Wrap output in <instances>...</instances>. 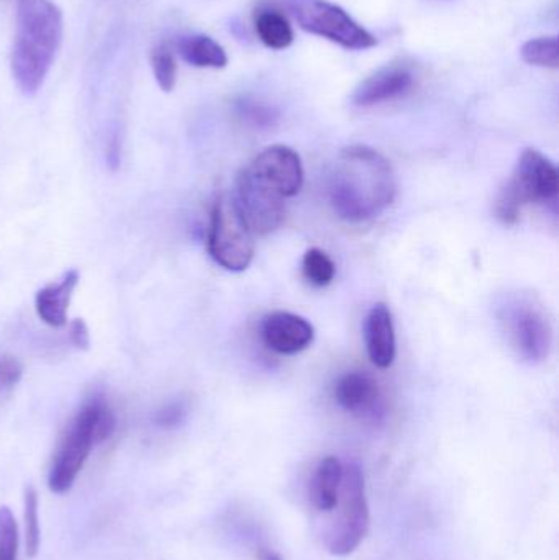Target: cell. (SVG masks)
<instances>
[{"label":"cell","instance_id":"6da1fadb","mask_svg":"<svg viewBox=\"0 0 559 560\" xmlns=\"http://www.w3.org/2000/svg\"><path fill=\"white\" fill-rule=\"evenodd\" d=\"M397 179L393 164L374 148H345L328 177V200L338 219L368 222L381 215L396 199Z\"/></svg>","mask_w":559,"mask_h":560},{"label":"cell","instance_id":"7a4b0ae2","mask_svg":"<svg viewBox=\"0 0 559 560\" xmlns=\"http://www.w3.org/2000/svg\"><path fill=\"white\" fill-rule=\"evenodd\" d=\"M62 32V12L53 0H19L10 69L22 94H38L45 84L61 46Z\"/></svg>","mask_w":559,"mask_h":560},{"label":"cell","instance_id":"3957f363","mask_svg":"<svg viewBox=\"0 0 559 560\" xmlns=\"http://www.w3.org/2000/svg\"><path fill=\"white\" fill-rule=\"evenodd\" d=\"M115 428L117 418L108 401L101 395L89 398L72 418L56 447L48 472L49 490L56 495L69 492L88 463L92 447L110 440Z\"/></svg>","mask_w":559,"mask_h":560},{"label":"cell","instance_id":"277c9868","mask_svg":"<svg viewBox=\"0 0 559 560\" xmlns=\"http://www.w3.org/2000/svg\"><path fill=\"white\" fill-rule=\"evenodd\" d=\"M559 176L557 166L537 150H525L511 180L496 200V213L505 225H514L522 210L531 203H557Z\"/></svg>","mask_w":559,"mask_h":560},{"label":"cell","instance_id":"5b68a950","mask_svg":"<svg viewBox=\"0 0 559 560\" xmlns=\"http://www.w3.org/2000/svg\"><path fill=\"white\" fill-rule=\"evenodd\" d=\"M370 525V503L363 470L358 464L345 463L340 499L324 532L325 548L338 558L350 556L366 538Z\"/></svg>","mask_w":559,"mask_h":560},{"label":"cell","instance_id":"8992f818","mask_svg":"<svg viewBox=\"0 0 559 560\" xmlns=\"http://www.w3.org/2000/svg\"><path fill=\"white\" fill-rule=\"evenodd\" d=\"M499 323L519 359L540 364L550 354L554 331L544 306L525 293H512L499 305Z\"/></svg>","mask_w":559,"mask_h":560},{"label":"cell","instance_id":"52a82bcc","mask_svg":"<svg viewBox=\"0 0 559 560\" xmlns=\"http://www.w3.org/2000/svg\"><path fill=\"white\" fill-rule=\"evenodd\" d=\"M299 23L302 30L337 43L345 49H370L376 36L368 32L347 10L328 0H272Z\"/></svg>","mask_w":559,"mask_h":560},{"label":"cell","instance_id":"ba28073f","mask_svg":"<svg viewBox=\"0 0 559 560\" xmlns=\"http://www.w3.org/2000/svg\"><path fill=\"white\" fill-rule=\"evenodd\" d=\"M209 255L220 268L243 272L255 256V235L246 225L235 197L223 194L213 203L210 215Z\"/></svg>","mask_w":559,"mask_h":560},{"label":"cell","instance_id":"9c48e42d","mask_svg":"<svg viewBox=\"0 0 559 560\" xmlns=\"http://www.w3.org/2000/svg\"><path fill=\"white\" fill-rule=\"evenodd\" d=\"M233 197L253 235H269L281 226L286 215L284 197L253 176L248 167L240 173Z\"/></svg>","mask_w":559,"mask_h":560},{"label":"cell","instance_id":"30bf717a","mask_svg":"<svg viewBox=\"0 0 559 560\" xmlns=\"http://www.w3.org/2000/svg\"><path fill=\"white\" fill-rule=\"evenodd\" d=\"M246 167L284 199L298 196L304 184L301 156L286 144L265 148Z\"/></svg>","mask_w":559,"mask_h":560},{"label":"cell","instance_id":"8fae6325","mask_svg":"<svg viewBox=\"0 0 559 560\" xmlns=\"http://www.w3.org/2000/svg\"><path fill=\"white\" fill-rule=\"evenodd\" d=\"M261 338L269 349L279 354L292 355L305 351L314 342V326L289 312H272L263 318Z\"/></svg>","mask_w":559,"mask_h":560},{"label":"cell","instance_id":"7c38bea8","mask_svg":"<svg viewBox=\"0 0 559 560\" xmlns=\"http://www.w3.org/2000/svg\"><path fill=\"white\" fill-rule=\"evenodd\" d=\"M414 72L404 65H389L368 75L351 95L357 107H374L404 97L412 91Z\"/></svg>","mask_w":559,"mask_h":560},{"label":"cell","instance_id":"4fadbf2b","mask_svg":"<svg viewBox=\"0 0 559 560\" xmlns=\"http://www.w3.org/2000/svg\"><path fill=\"white\" fill-rule=\"evenodd\" d=\"M368 355L376 368L389 369L396 359V329L393 313L384 303H376L364 322Z\"/></svg>","mask_w":559,"mask_h":560},{"label":"cell","instance_id":"5bb4252c","mask_svg":"<svg viewBox=\"0 0 559 560\" xmlns=\"http://www.w3.org/2000/svg\"><path fill=\"white\" fill-rule=\"evenodd\" d=\"M335 401L348 413L373 415L380 405L377 382L366 372H347L335 384Z\"/></svg>","mask_w":559,"mask_h":560},{"label":"cell","instance_id":"9a60e30c","mask_svg":"<svg viewBox=\"0 0 559 560\" xmlns=\"http://www.w3.org/2000/svg\"><path fill=\"white\" fill-rule=\"evenodd\" d=\"M345 463L338 457L327 456L315 466L308 480V502L322 515H330L340 499L343 486Z\"/></svg>","mask_w":559,"mask_h":560},{"label":"cell","instance_id":"2e32d148","mask_svg":"<svg viewBox=\"0 0 559 560\" xmlns=\"http://www.w3.org/2000/svg\"><path fill=\"white\" fill-rule=\"evenodd\" d=\"M79 283V271L71 269L56 283L43 287L35 295L36 315L51 328H62L68 323L69 303Z\"/></svg>","mask_w":559,"mask_h":560},{"label":"cell","instance_id":"e0dca14e","mask_svg":"<svg viewBox=\"0 0 559 560\" xmlns=\"http://www.w3.org/2000/svg\"><path fill=\"white\" fill-rule=\"evenodd\" d=\"M177 52L194 68L222 69L229 65L225 49L207 35L183 36L177 42Z\"/></svg>","mask_w":559,"mask_h":560},{"label":"cell","instance_id":"ac0fdd59","mask_svg":"<svg viewBox=\"0 0 559 560\" xmlns=\"http://www.w3.org/2000/svg\"><path fill=\"white\" fill-rule=\"evenodd\" d=\"M255 30L259 39L271 49H286L294 42V30L288 16L271 7L256 10Z\"/></svg>","mask_w":559,"mask_h":560},{"label":"cell","instance_id":"d6986e66","mask_svg":"<svg viewBox=\"0 0 559 560\" xmlns=\"http://www.w3.org/2000/svg\"><path fill=\"white\" fill-rule=\"evenodd\" d=\"M522 59L537 68H559V46L557 36H538L528 39L521 48Z\"/></svg>","mask_w":559,"mask_h":560},{"label":"cell","instance_id":"ffe728a7","mask_svg":"<svg viewBox=\"0 0 559 560\" xmlns=\"http://www.w3.org/2000/svg\"><path fill=\"white\" fill-rule=\"evenodd\" d=\"M150 62L161 91L173 92L177 82V62L171 46L166 43L154 46L150 55Z\"/></svg>","mask_w":559,"mask_h":560},{"label":"cell","instance_id":"44dd1931","mask_svg":"<svg viewBox=\"0 0 559 560\" xmlns=\"http://www.w3.org/2000/svg\"><path fill=\"white\" fill-rule=\"evenodd\" d=\"M25 548L28 558H36L42 546V528H39V500L35 487H26L25 499Z\"/></svg>","mask_w":559,"mask_h":560},{"label":"cell","instance_id":"7402d4cb","mask_svg":"<svg viewBox=\"0 0 559 560\" xmlns=\"http://www.w3.org/2000/svg\"><path fill=\"white\" fill-rule=\"evenodd\" d=\"M302 272L312 285L327 287L335 279L337 268L327 253L318 248H311L302 259Z\"/></svg>","mask_w":559,"mask_h":560},{"label":"cell","instance_id":"603a6c76","mask_svg":"<svg viewBox=\"0 0 559 560\" xmlns=\"http://www.w3.org/2000/svg\"><path fill=\"white\" fill-rule=\"evenodd\" d=\"M19 539V525L12 510L0 506V560H16Z\"/></svg>","mask_w":559,"mask_h":560},{"label":"cell","instance_id":"cb8c5ba5","mask_svg":"<svg viewBox=\"0 0 559 560\" xmlns=\"http://www.w3.org/2000/svg\"><path fill=\"white\" fill-rule=\"evenodd\" d=\"M238 114L240 117L245 118L246 121L256 125V127H268V125H272V121L276 120V114L271 108L256 104V102H240Z\"/></svg>","mask_w":559,"mask_h":560},{"label":"cell","instance_id":"d4e9b609","mask_svg":"<svg viewBox=\"0 0 559 560\" xmlns=\"http://www.w3.org/2000/svg\"><path fill=\"white\" fill-rule=\"evenodd\" d=\"M23 375L19 359L9 354H0V390L15 387Z\"/></svg>","mask_w":559,"mask_h":560},{"label":"cell","instance_id":"484cf974","mask_svg":"<svg viewBox=\"0 0 559 560\" xmlns=\"http://www.w3.org/2000/svg\"><path fill=\"white\" fill-rule=\"evenodd\" d=\"M187 410L184 404L180 401H173V404L164 405L156 417H154V423L164 430H173V428L179 427L184 420H186Z\"/></svg>","mask_w":559,"mask_h":560},{"label":"cell","instance_id":"4316f807","mask_svg":"<svg viewBox=\"0 0 559 560\" xmlns=\"http://www.w3.org/2000/svg\"><path fill=\"white\" fill-rule=\"evenodd\" d=\"M69 339L78 349H89L91 335L84 319L78 318L69 325Z\"/></svg>","mask_w":559,"mask_h":560}]
</instances>
